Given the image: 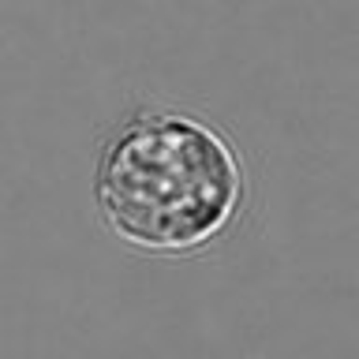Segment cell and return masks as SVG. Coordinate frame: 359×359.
Listing matches in <instances>:
<instances>
[{"mask_svg": "<svg viewBox=\"0 0 359 359\" xmlns=\"http://www.w3.org/2000/svg\"><path fill=\"white\" fill-rule=\"evenodd\" d=\"M240 165L229 142L187 116H139L109 142L97 172L101 213L142 247H191L229 221Z\"/></svg>", "mask_w": 359, "mask_h": 359, "instance_id": "cell-1", "label": "cell"}]
</instances>
